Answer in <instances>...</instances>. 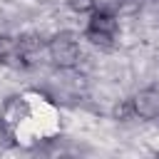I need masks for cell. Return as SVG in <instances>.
Returning a JSON list of instances; mask_svg holds the SVG:
<instances>
[{
    "mask_svg": "<svg viewBox=\"0 0 159 159\" xmlns=\"http://www.w3.org/2000/svg\"><path fill=\"white\" fill-rule=\"evenodd\" d=\"M137 2H139V0H107V7H109L114 15H119V12L134 10V7H137Z\"/></svg>",
    "mask_w": 159,
    "mask_h": 159,
    "instance_id": "obj_9",
    "label": "cell"
},
{
    "mask_svg": "<svg viewBox=\"0 0 159 159\" xmlns=\"http://www.w3.org/2000/svg\"><path fill=\"white\" fill-rule=\"evenodd\" d=\"M114 119L119 122H127V119H134V109H132V99H124L114 107Z\"/></svg>",
    "mask_w": 159,
    "mask_h": 159,
    "instance_id": "obj_8",
    "label": "cell"
},
{
    "mask_svg": "<svg viewBox=\"0 0 159 159\" xmlns=\"http://www.w3.org/2000/svg\"><path fill=\"white\" fill-rule=\"evenodd\" d=\"M134 117L139 119H159V87H144L132 97Z\"/></svg>",
    "mask_w": 159,
    "mask_h": 159,
    "instance_id": "obj_4",
    "label": "cell"
},
{
    "mask_svg": "<svg viewBox=\"0 0 159 159\" xmlns=\"http://www.w3.org/2000/svg\"><path fill=\"white\" fill-rule=\"evenodd\" d=\"M0 65L5 67H12V70H20V67H27V57L22 55L20 50V42L17 37L12 35H0Z\"/></svg>",
    "mask_w": 159,
    "mask_h": 159,
    "instance_id": "obj_5",
    "label": "cell"
},
{
    "mask_svg": "<svg viewBox=\"0 0 159 159\" xmlns=\"http://www.w3.org/2000/svg\"><path fill=\"white\" fill-rule=\"evenodd\" d=\"M119 35V20L117 15L109 10V7H94L89 12V20H87V27H84V37L97 45V47H112L114 40Z\"/></svg>",
    "mask_w": 159,
    "mask_h": 159,
    "instance_id": "obj_1",
    "label": "cell"
},
{
    "mask_svg": "<svg viewBox=\"0 0 159 159\" xmlns=\"http://www.w3.org/2000/svg\"><path fill=\"white\" fill-rule=\"evenodd\" d=\"M27 117H30L27 102H25L22 97H10V99L5 102V107H2V114H0V129L12 137L15 127H17L20 122H25Z\"/></svg>",
    "mask_w": 159,
    "mask_h": 159,
    "instance_id": "obj_3",
    "label": "cell"
},
{
    "mask_svg": "<svg viewBox=\"0 0 159 159\" xmlns=\"http://www.w3.org/2000/svg\"><path fill=\"white\" fill-rule=\"evenodd\" d=\"M70 10L77 12V15H89L94 7H97V0H67Z\"/></svg>",
    "mask_w": 159,
    "mask_h": 159,
    "instance_id": "obj_7",
    "label": "cell"
},
{
    "mask_svg": "<svg viewBox=\"0 0 159 159\" xmlns=\"http://www.w3.org/2000/svg\"><path fill=\"white\" fill-rule=\"evenodd\" d=\"M45 50H47L52 65L60 67V70H72V67H77V62H80V57H82L80 37H77L75 32H70V30L52 35V37L47 40Z\"/></svg>",
    "mask_w": 159,
    "mask_h": 159,
    "instance_id": "obj_2",
    "label": "cell"
},
{
    "mask_svg": "<svg viewBox=\"0 0 159 159\" xmlns=\"http://www.w3.org/2000/svg\"><path fill=\"white\" fill-rule=\"evenodd\" d=\"M17 42H20V50H22V55L27 57V62H30V57L32 55H37L47 42L40 37V35H22V37H17Z\"/></svg>",
    "mask_w": 159,
    "mask_h": 159,
    "instance_id": "obj_6",
    "label": "cell"
}]
</instances>
